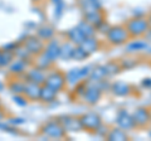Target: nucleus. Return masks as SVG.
Instances as JSON below:
<instances>
[{
  "label": "nucleus",
  "instance_id": "obj_11",
  "mask_svg": "<svg viewBox=\"0 0 151 141\" xmlns=\"http://www.w3.org/2000/svg\"><path fill=\"white\" fill-rule=\"evenodd\" d=\"M142 86L146 88H151V78H145L142 81Z\"/></svg>",
  "mask_w": 151,
  "mask_h": 141
},
{
  "label": "nucleus",
  "instance_id": "obj_6",
  "mask_svg": "<svg viewBox=\"0 0 151 141\" xmlns=\"http://www.w3.org/2000/svg\"><path fill=\"white\" fill-rule=\"evenodd\" d=\"M112 92H113V95H116V96H121V97H124V96H129L130 93L132 92V88L130 84H127L125 82H116L115 84H112Z\"/></svg>",
  "mask_w": 151,
  "mask_h": 141
},
{
  "label": "nucleus",
  "instance_id": "obj_10",
  "mask_svg": "<svg viewBox=\"0 0 151 141\" xmlns=\"http://www.w3.org/2000/svg\"><path fill=\"white\" fill-rule=\"evenodd\" d=\"M149 48V43L146 40H134L132 43L127 45V50L129 52H139Z\"/></svg>",
  "mask_w": 151,
  "mask_h": 141
},
{
  "label": "nucleus",
  "instance_id": "obj_9",
  "mask_svg": "<svg viewBox=\"0 0 151 141\" xmlns=\"http://www.w3.org/2000/svg\"><path fill=\"white\" fill-rule=\"evenodd\" d=\"M81 48L89 55V54H92L93 52L97 50V48H98V42L94 39V38H92V37H88V38H86L81 43Z\"/></svg>",
  "mask_w": 151,
  "mask_h": 141
},
{
  "label": "nucleus",
  "instance_id": "obj_3",
  "mask_svg": "<svg viewBox=\"0 0 151 141\" xmlns=\"http://www.w3.org/2000/svg\"><path fill=\"white\" fill-rule=\"evenodd\" d=\"M135 121V126L139 129H145L151 124V117H150V109L145 107H139L136 109L135 112L132 114Z\"/></svg>",
  "mask_w": 151,
  "mask_h": 141
},
{
  "label": "nucleus",
  "instance_id": "obj_4",
  "mask_svg": "<svg viewBox=\"0 0 151 141\" xmlns=\"http://www.w3.org/2000/svg\"><path fill=\"white\" fill-rule=\"evenodd\" d=\"M79 121H81L82 129L87 130V131H94V132H97V130L100 129V126L102 125L101 117L96 114L83 115L81 119H79Z\"/></svg>",
  "mask_w": 151,
  "mask_h": 141
},
{
  "label": "nucleus",
  "instance_id": "obj_14",
  "mask_svg": "<svg viewBox=\"0 0 151 141\" xmlns=\"http://www.w3.org/2000/svg\"><path fill=\"white\" fill-rule=\"evenodd\" d=\"M149 136H150V139H151V130H150V132H149Z\"/></svg>",
  "mask_w": 151,
  "mask_h": 141
},
{
  "label": "nucleus",
  "instance_id": "obj_2",
  "mask_svg": "<svg viewBox=\"0 0 151 141\" xmlns=\"http://www.w3.org/2000/svg\"><path fill=\"white\" fill-rule=\"evenodd\" d=\"M106 38L108 43L112 45H122L131 37L125 25H116V27H111L108 29V32L106 33Z\"/></svg>",
  "mask_w": 151,
  "mask_h": 141
},
{
  "label": "nucleus",
  "instance_id": "obj_13",
  "mask_svg": "<svg viewBox=\"0 0 151 141\" xmlns=\"http://www.w3.org/2000/svg\"><path fill=\"white\" fill-rule=\"evenodd\" d=\"M146 18H147V22H149V25H150V28H151V13L149 14V15L147 17H146Z\"/></svg>",
  "mask_w": 151,
  "mask_h": 141
},
{
  "label": "nucleus",
  "instance_id": "obj_17",
  "mask_svg": "<svg viewBox=\"0 0 151 141\" xmlns=\"http://www.w3.org/2000/svg\"><path fill=\"white\" fill-rule=\"evenodd\" d=\"M149 53H151V49H150V50H149Z\"/></svg>",
  "mask_w": 151,
  "mask_h": 141
},
{
  "label": "nucleus",
  "instance_id": "obj_12",
  "mask_svg": "<svg viewBox=\"0 0 151 141\" xmlns=\"http://www.w3.org/2000/svg\"><path fill=\"white\" fill-rule=\"evenodd\" d=\"M144 38H145L146 42H151V28H150L147 32H146V34L144 35Z\"/></svg>",
  "mask_w": 151,
  "mask_h": 141
},
{
  "label": "nucleus",
  "instance_id": "obj_16",
  "mask_svg": "<svg viewBox=\"0 0 151 141\" xmlns=\"http://www.w3.org/2000/svg\"><path fill=\"white\" fill-rule=\"evenodd\" d=\"M150 117H151V109H150Z\"/></svg>",
  "mask_w": 151,
  "mask_h": 141
},
{
  "label": "nucleus",
  "instance_id": "obj_5",
  "mask_svg": "<svg viewBox=\"0 0 151 141\" xmlns=\"http://www.w3.org/2000/svg\"><path fill=\"white\" fill-rule=\"evenodd\" d=\"M117 125L119 127H121L122 130H131L136 127L135 126V121H134V116L130 115L127 111L121 110L117 115Z\"/></svg>",
  "mask_w": 151,
  "mask_h": 141
},
{
  "label": "nucleus",
  "instance_id": "obj_7",
  "mask_svg": "<svg viewBox=\"0 0 151 141\" xmlns=\"http://www.w3.org/2000/svg\"><path fill=\"white\" fill-rule=\"evenodd\" d=\"M101 93L102 92L98 87H91L84 92V100H86V102L89 103V105H94V103H97L98 100H100Z\"/></svg>",
  "mask_w": 151,
  "mask_h": 141
},
{
  "label": "nucleus",
  "instance_id": "obj_15",
  "mask_svg": "<svg viewBox=\"0 0 151 141\" xmlns=\"http://www.w3.org/2000/svg\"><path fill=\"white\" fill-rule=\"evenodd\" d=\"M149 64H150V67H151V59L149 60Z\"/></svg>",
  "mask_w": 151,
  "mask_h": 141
},
{
  "label": "nucleus",
  "instance_id": "obj_1",
  "mask_svg": "<svg viewBox=\"0 0 151 141\" xmlns=\"http://www.w3.org/2000/svg\"><path fill=\"white\" fill-rule=\"evenodd\" d=\"M127 32L131 38H140V37H144L146 34V32L150 29L147 18L145 17H136L132 18L125 24Z\"/></svg>",
  "mask_w": 151,
  "mask_h": 141
},
{
  "label": "nucleus",
  "instance_id": "obj_8",
  "mask_svg": "<svg viewBox=\"0 0 151 141\" xmlns=\"http://www.w3.org/2000/svg\"><path fill=\"white\" fill-rule=\"evenodd\" d=\"M105 137L107 140H111V141H125V140H129V136H127V134L125 132V130H122L121 127L119 129H112L110 130V132H108Z\"/></svg>",
  "mask_w": 151,
  "mask_h": 141
}]
</instances>
